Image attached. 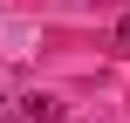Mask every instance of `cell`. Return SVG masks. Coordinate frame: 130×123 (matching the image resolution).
Segmentation results:
<instances>
[{
	"label": "cell",
	"instance_id": "obj_1",
	"mask_svg": "<svg viewBox=\"0 0 130 123\" xmlns=\"http://www.w3.org/2000/svg\"><path fill=\"white\" fill-rule=\"evenodd\" d=\"M117 41H123V48H130V14H123V21H117Z\"/></svg>",
	"mask_w": 130,
	"mask_h": 123
}]
</instances>
